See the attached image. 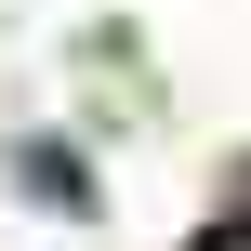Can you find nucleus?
Instances as JSON below:
<instances>
[{
    "instance_id": "nucleus-1",
    "label": "nucleus",
    "mask_w": 251,
    "mask_h": 251,
    "mask_svg": "<svg viewBox=\"0 0 251 251\" xmlns=\"http://www.w3.org/2000/svg\"><path fill=\"white\" fill-rule=\"evenodd\" d=\"M225 251H251V238H225Z\"/></svg>"
}]
</instances>
